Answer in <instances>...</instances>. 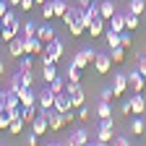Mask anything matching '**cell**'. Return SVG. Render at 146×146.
I'll list each match as a JSON object with an SVG mask.
<instances>
[{
  "label": "cell",
  "instance_id": "1",
  "mask_svg": "<svg viewBox=\"0 0 146 146\" xmlns=\"http://www.w3.org/2000/svg\"><path fill=\"white\" fill-rule=\"evenodd\" d=\"M63 50H65V44L55 36L52 42H47L44 44V52H42V65H52V63H58L60 60V55H63Z\"/></svg>",
  "mask_w": 146,
  "mask_h": 146
},
{
  "label": "cell",
  "instance_id": "2",
  "mask_svg": "<svg viewBox=\"0 0 146 146\" xmlns=\"http://www.w3.org/2000/svg\"><path fill=\"white\" fill-rule=\"evenodd\" d=\"M94 55H97L94 50H78V52L70 58V63L76 65V68H81V70H84L86 65H91V63H94Z\"/></svg>",
  "mask_w": 146,
  "mask_h": 146
},
{
  "label": "cell",
  "instance_id": "3",
  "mask_svg": "<svg viewBox=\"0 0 146 146\" xmlns=\"http://www.w3.org/2000/svg\"><path fill=\"white\" fill-rule=\"evenodd\" d=\"M143 86H146V76L136 68V70H131L128 73V89L133 91V94H138V91H143Z\"/></svg>",
  "mask_w": 146,
  "mask_h": 146
},
{
  "label": "cell",
  "instance_id": "4",
  "mask_svg": "<svg viewBox=\"0 0 146 146\" xmlns=\"http://www.w3.org/2000/svg\"><path fill=\"white\" fill-rule=\"evenodd\" d=\"M21 29H24V24L18 21V16H16L11 24H5V26H3V31H0V39H3V42H11L13 36H18V31H21Z\"/></svg>",
  "mask_w": 146,
  "mask_h": 146
},
{
  "label": "cell",
  "instance_id": "5",
  "mask_svg": "<svg viewBox=\"0 0 146 146\" xmlns=\"http://www.w3.org/2000/svg\"><path fill=\"white\" fill-rule=\"evenodd\" d=\"M68 94H70V104H73V110H78L84 102H86V94H84V89L78 86V84H68Z\"/></svg>",
  "mask_w": 146,
  "mask_h": 146
},
{
  "label": "cell",
  "instance_id": "6",
  "mask_svg": "<svg viewBox=\"0 0 146 146\" xmlns=\"http://www.w3.org/2000/svg\"><path fill=\"white\" fill-rule=\"evenodd\" d=\"M55 97H58V94H55V91L47 86V89L42 91V94H36V107H39V110H52V104H55Z\"/></svg>",
  "mask_w": 146,
  "mask_h": 146
},
{
  "label": "cell",
  "instance_id": "7",
  "mask_svg": "<svg viewBox=\"0 0 146 146\" xmlns=\"http://www.w3.org/2000/svg\"><path fill=\"white\" fill-rule=\"evenodd\" d=\"M110 68H112V58L104 55V52H97V55H94V70H97V73H107Z\"/></svg>",
  "mask_w": 146,
  "mask_h": 146
},
{
  "label": "cell",
  "instance_id": "8",
  "mask_svg": "<svg viewBox=\"0 0 146 146\" xmlns=\"http://www.w3.org/2000/svg\"><path fill=\"white\" fill-rule=\"evenodd\" d=\"M8 50L13 58H21V55H26V39L24 36H13V39L8 42Z\"/></svg>",
  "mask_w": 146,
  "mask_h": 146
},
{
  "label": "cell",
  "instance_id": "9",
  "mask_svg": "<svg viewBox=\"0 0 146 146\" xmlns=\"http://www.w3.org/2000/svg\"><path fill=\"white\" fill-rule=\"evenodd\" d=\"M26 39V55H42L44 52V42L39 36H24Z\"/></svg>",
  "mask_w": 146,
  "mask_h": 146
},
{
  "label": "cell",
  "instance_id": "10",
  "mask_svg": "<svg viewBox=\"0 0 146 146\" xmlns=\"http://www.w3.org/2000/svg\"><path fill=\"white\" fill-rule=\"evenodd\" d=\"M128 89V76H123V73H117V76H112V91H115V99H120L125 94Z\"/></svg>",
  "mask_w": 146,
  "mask_h": 146
},
{
  "label": "cell",
  "instance_id": "11",
  "mask_svg": "<svg viewBox=\"0 0 146 146\" xmlns=\"http://www.w3.org/2000/svg\"><path fill=\"white\" fill-rule=\"evenodd\" d=\"M18 99H21V107H34L36 104V94L31 91V86H24L18 91Z\"/></svg>",
  "mask_w": 146,
  "mask_h": 146
},
{
  "label": "cell",
  "instance_id": "12",
  "mask_svg": "<svg viewBox=\"0 0 146 146\" xmlns=\"http://www.w3.org/2000/svg\"><path fill=\"white\" fill-rule=\"evenodd\" d=\"M68 143H70V146H84V143H89V133L84 131V128H76V131H70Z\"/></svg>",
  "mask_w": 146,
  "mask_h": 146
},
{
  "label": "cell",
  "instance_id": "13",
  "mask_svg": "<svg viewBox=\"0 0 146 146\" xmlns=\"http://www.w3.org/2000/svg\"><path fill=\"white\" fill-rule=\"evenodd\" d=\"M112 131H115V128H97V146H107V143H112Z\"/></svg>",
  "mask_w": 146,
  "mask_h": 146
},
{
  "label": "cell",
  "instance_id": "14",
  "mask_svg": "<svg viewBox=\"0 0 146 146\" xmlns=\"http://www.w3.org/2000/svg\"><path fill=\"white\" fill-rule=\"evenodd\" d=\"M117 13V8H115V3H112V0H102V3H99V16L104 18V21H110V18H112Z\"/></svg>",
  "mask_w": 146,
  "mask_h": 146
},
{
  "label": "cell",
  "instance_id": "15",
  "mask_svg": "<svg viewBox=\"0 0 146 146\" xmlns=\"http://www.w3.org/2000/svg\"><path fill=\"white\" fill-rule=\"evenodd\" d=\"M131 107H133V115H143V112H146V99L141 97V91H138V94H133Z\"/></svg>",
  "mask_w": 146,
  "mask_h": 146
},
{
  "label": "cell",
  "instance_id": "16",
  "mask_svg": "<svg viewBox=\"0 0 146 146\" xmlns=\"http://www.w3.org/2000/svg\"><path fill=\"white\" fill-rule=\"evenodd\" d=\"M81 11L84 8H78V5H68V11H65V16H63V21H65V26H70L76 18L81 16Z\"/></svg>",
  "mask_w": 146,
  "mask_h": 146
},
{
  "label": "cell",
  "instance_id": "17",
  "mask_svg": "<svg viewBox=\"0 0 146 146\" xmlns=\"http://www.w3.org/2000/svg\"><path fill=\"white\" fill-rule=\"evenodd\" d=\"M89 31H91V36H102L107 29H104V18L102 16H97L94 21H91V26H89Z\"/></svg>",
  "mask_w": 146,
  "mask_h": 146
},
{
  "label": "cell",
  "instance_id": "18",
  "mask_svg": "<svg viewBox=\"0 0 146 146\" xmlns=\"http://www.w3.org/2000/svg\"><path fill=\"white\" fill-rule=\"evenodd\" d=\"M36 36H39V39L47 44V42L55 39V29H52V26H36Z\"/></svg>",
  "mask_w": 146,
  "mask_h": 146
},
{
  "label": "cell",
  "instance_id": "19",
  "mask_svg": "<svg viewBox=\"0 0 146 146\" xmlns=\"http://www.w3.org/2000/svg\"><path fill=\"white\" fill-rule=\"evenodd\" d=\"M104 39H107L110 50H115V47H120V31H115V29H107V31H104Z\"/></svg>",
  "mask_w": 146,
  "mask_h": 146
},
{
  "label": "cell",
  "instance_id": "20",
  "mask_svg": "<svg viewBox=\"0 0 146 146\" xmlns=\"http://www.w3.org/2000/svg\"><path fill=\"white\" fill-rule=\"evenodd\" d=\"M97 117L102 120V117H112V107H110V102H104V99H99V104H97Z\"/></svg>",
  "mask_w": 146,
  "mask_h": 146
},
{
  "label": "cell",
  "instance_id": "21",
  "mask_svg": "<svg viewBox=\"0 0 146 146\" xmlns=\"http://www.w3.org/2000/svg\"><path fill=\"white\" fill-rule=\"evenodd\" d=\"M110 29H115V31H125V16L123 13H115L112 18H110Z\"/></svg>",
  "mask_w": 146,
  "mask_h": 146
},
{
  "label": "cell",
  "instance_id": "22",
  "mask_svg": "<svg viewBox=\"0 0 146 146\" xmlns=\"http://www.w3.org/2000/svg\"><path fill=\"white\" fill-rule=\"evenodd\" d=\"M36 115H39V107H36V104H34V107H21V117H24L26 125H31V120H34Z\"/></svg>",
  "mask_w": 146,
  "mask_h": 146
},
{
  "label": "cell",
  "instance_id": "23",
  "mask_svg": "<svg viewBox=\"0 0 146 146\" xmlns=\"http://www.w3.org/2000/svg\"><path fill=\"white\" fill-rule=\"evenodd\" d=\"M146 131V123L141 120V115H133V120H131V133L133 136H141Z\"/></svg>",
  "mask_w": 146,
  "mask_h": 146
},
{
  "label": "cell",
  "instance_id": "24",
  "mask_svg": "<svg viewBox=\"0 0 146 146\" xmlns=\"http://www.w3.org/2000/svg\"><path fill=\"white\" fill-rule=\"evenodd\" d=\"M42 78L50 84L52 78H58V63H52V65H42Z\"/></svg>",
  "mask_w": 146,
  "mask_h": 146
},
{
  "label": "cell",
  "instance_id": "25",
  "mask_svg": "<svg viewBox=\"0 0 146 146\" xmlns=\"http://www.w3.org/2000/svg\"><path fill=\"white\" fill-rule=\"evenodd\" d=\"M138 24H141V21H138V16L128 11V13H125V31H136Z\"/></svg>",
  "mask_w": 146,
  "mask_h": 146
},
{
  "label": "cell",
  "instance_id": "26",
  "mask_svg": "<svg viewBox=\"0 0 146 146\" xmlns=\"http://www.w3.org/2000/svg\"><path fill=\"white\" fill-rule=\"evenodd\" d=\"M24 125H26V123H24V117H13V120H11V125H8V133H11V136H18V133L24 131Z\"/></svg>",
  "mask_w": 146,
  "mask_h": 146
},
{
  "label": "cell",
  "instance_id": "27",
  "mask_svg": "<svg viewBox=\"0 0 146 146\" xmlns=\"http://www.w3.org/2000/svg\"><path fill=\"white\" fill-rule=\"evenodd\" d=\"M24 89V81H21V73H16V76H11L8 81V91H13V94H18V91Z\"/></svg>",
  "mask_w": 146,
  "mask_h": 146
},
{
  "label": "cell",
  "instance_id": "28",
  "mask_svg": "<svg viewBox=\"0 0 146 146\" xmlns=\"http://www.w3.org/2000/svg\"><path fill=\"white\" fill-rule=\"evenodd\" d=\"M47 86H50V89H52V91H55V94H63V91H65V89H68V81H63V78H60V76H58V78H52V81H50V84H47Z\"/></svg>",
  "mask_w": 146,
  "mask_h": 146
},
{
  "label": "cell",
  "instance_id": "29",
  "mask_svg": "<svg viewBox=\"0 0 146 146\" xmlns=\"http://www.w3.org/2000/svg\"><path fill=\"white\" fill-rule=\"evenodd\" d=\"M128 11L141 16V13H146V3H143V0H131V3H128Z\"/></svg>",
  "mask_w": 146,
  "mask_h": 146
},
{
  "label": "cell",
  "instance_id": "30",
  "mask_svg": "<svg viewBox=\"0 0 146 146\" xmlns=\"http://www.w3.org/2000/svg\"><path fill=\"white\" fill-rule=\"evenodd\" d=\"M81 81V68H76V65H68V84H78Z\"/></svg>",
  "mask_w": 146,
  "mask_h": 146
},
{
  "label": "cell",
  "instance_id": "31",
  "mask_svg": "<svg viewBox=\"0 0 146 146\" xmlns=\"http://www.w3.org/2000/svg\"><path fill=\"white\" fill-rule=\"evenodd\" d=\"M110 58H112V63H115V65L125 63V47H115V50H112V55H110Z\"/></svg>",
  "mask_w": 146,
  "mask_h": 146
},
{
  "label": "cell",
  "instance_id": "32",
  "mask_svg": "<svg viewBox=\"0 0 146 146\" xmlns=\"http://www.w3.org/2000/svg\"><path fill=\"white\" fill-rule=\"evenodd\" d=\"M52 8H55V16H65V11H68V3L65 0H52Z\"/></svg>",
  "mask_w": 146,
  "mask_h": 146
},
{
  "label": "cell",
  "instance_id": "33",
  "mask_svg": "<svg viewBox=\"0 0 146 146\" xmlns=\"http://www.w3.org/2000/svg\"><path fill=\"white\" fill-rule=\"evenodd\" d=\"M42 18H44V21L55 18V8H52V0H47V3L42 5Z\"/></svg>",
  "mask_w": 146,
  "mask_h": 146
},
{
  "label": "cell",
  "instance_id": "34",
  "mask_svg": "<svg viewBox=\"0 0 146 146\" xmlns=\"http://www.w3.org/2000/svg\"><path fill=\"white\" fill-rule=\"evenodd\" d=\"M68 29H70V34H73V36H81V34L86 31V26H84V24L78 21V18H76V21H73V24H70Z\"/></svg>",
  "mask_w": 146,
  "mask_h": 146
},
{
  "label": "cell",
  "instance_id": "35",
  "mask_svg": "<svg viewBox=\"0 0 146 146\" xmlns=\"http://www.w3.org/2000/svg\"><path fill=\"white\" fill-rule=\"evenodd\" d=\"M31 68H34V60L29 58V55H26V58L21 55V60H18V70H31Z\"/></svg>",
  "mask_w": 146,
  "mask_h": 146
},
{
  "label": "cell",
  "instance_id": "36",
  "mask_svg": "<svg viewBox=\"0 0 146 146\" xmlns=\"http://www.w3.org/2000/svg\"><path fill=\"white\" fill-rule=\"evenodd\" d=\"M21 31H24V36H36V24L34 21H26Z\"/></svg>",
  "mask_w": 146,
  "mask_h": 146
},
{
  "label": "cell",
  "instance_id": "37",
  "mask_svg": "<svg viewBox=\"0 0 146 146\" xmlns=\"http://www.w3.org/2000/svg\"><path fill=\"white\" fill-rule=\"evenodd\" d=\"M131 44H133V36H131V31H123V34H120V47H125V50H128Z\"/></svg>",
  "mask_w": 146,
  "mask_h": 146
},
{
  "label": "cell",
  "instance_id": "38",
  "mask_svg": "<svg viewBox=\"0 0 146 146\" xmlns=\"http://www.w3.org/2000/svg\"><path fill=\"white\" fill-rule=\"evenodd\" d=\"M89 115H91V110H89L86 104H81V107H78V112H76V117H78L81 123H84V120H89Z\"/></svg>",
  "mask_w": 146,
  "mask_h": 146
},
{
  "label": "cell",
  "instance_id": "39",
  "mask_svg": "<svg viewBox=\"0 0 146 146\" xmlns=\"http://www.w3.org/2000/svg\"><path fill=\"white\" fill-rule=\"evenodd\" d=\"M18 73H21V81H24V86H31V84H34L31 70H18Z\"/></svg>",
  "mask_w": 146,
  "mask_h": 146
},
{
  "label": "cell",
  "instance_id": "40",
  "mask_svg": "<svg viewBox=\"0 0 146 146\" xmlns=\"http://www.w3.org/2000/svg\"><path fill=\"white\" fill-rule=\"evenodd\" d=\"M8 125H11V115H8V110L3 115H0V131H8Z\"/></svg>",
  "mask_w": 146,
  "mask_h": 146
},
{
  "label": "cell",
  "instance_id": "41",
  "mask_svg": "<svg viewBox=\"0 0 146 146\" xmlns=\"http://www.w3.org/2000/svg\"><path fill=\"white\" fill-rule=\"evenodd\" d=\"M84 11H86L91 18H97V16H99V3H94V0H91V5H89V8H84Z\"/></svg>",
  "mask_w": 146,
  "mask_h": 146
},
{
  "label": "cell",
  "instance_id": "42",
  "mask_svg": "<svg viewBox=\"0 0 146 146\" xmlns=\"http://www.w3.org/2000/svg\"><path fill=\"white\" fill-rule=\"evenodd\" d=\"M78 21H81V24H84V26L89 29V26H91V21H94V18H91V16L86 13V11H81V16H78Z\"/></svg>",
  "mask_w": 146,
  "mask_h": 146
},
{
  "label": "cell",
  "instance_id": "43",
  "mask_svg": "<svg viewBox=\"0 0 146 146\" xmlns=\"http://www.w3.org/2000/svg\"><path fill=\"white\" fill-rule=\"evenodd\" d=\"M120 112H123V115H133V107H131V99H125V102L120 104Z\"/></svg>",
  "mask_w": 146,
  "mask_h": 146
},
{
  "label": "cell",
  "instance_id": "44",
  "mask_svg": "<svg viewBox=\"0 0 146 146\" xmlns=\"http://www.w3.org/2000/svg\"><path fill=\"white\" fill-rule=\"evenodd\" d=\"M112 97H115V91H112V86H110V89H102V94H99V99H104V102H110Z\"/></svg>",
  "mask_w": 146,
  "mask_h": 146
},
{
  "label": "cell",
  "instance_id": "45",
  "mask_svg": "<svg viewBox=\"0 0 146 146\" xmlns=\"http://www.w3.org/2000/svg\"><path fill=\"white\" fill-rule=\"evenodd\" d=\"M112 143H115V146H131V141H128L125 136H115V138H112Z\"/></svg>",
  "mask_w": 146,
  "mask_h": 146
},
{
  "label": "cell",
  "instance_id": "46",
  "mask_svg": "<svg viewBox=\"0 0 146 146\" xmlns=\"http://www.w3.org/2000/svg\"><path fill=\"white\" fill-rule=\"evenodd\" d=\"M34 5H36L34 0H21V11H26V13H29V11L34 8Z\"/></svg>",
  "mask_w": 146,
  "mask_h": 146
},
{
  "label": "cell",
  "instance_id": "47",
  "mask_svg": "<svg viewBox=\"0 0 146 146\" xmlns=\"http://www.w3.org/2000/svg\"><path fill=\"white\" fill-rule=\"evenodd\" d=\"M11 11V5H8V0H0V16H5Z\"/></svg>",
  "mask_w": 146,
  "mask_h": 146
},
{
  "label": "cell",
  "instance_id": "48",
  "mask_svg": "<svg viewBox=\"0 0 146 146\" xmlns=\"http://www.w3.org/2000/svg\"><path fill=\"white\" fill-rule=\"evenodd\" d=\"M141 73H143V76H146V58H138V65H136Z\"/></svg>",
  "mask_w": 146,
  "mask_h": 146
},
{
  "label": "cell",
  "instance_id": "49",
  "mask_svg": "<svg viewBox=\"0 0 146 146\" xmlns=\"http://www.w3.org/2000/svg\"><path fill=\"white\" fill-rule=\"evenodd\" d=\"M5 112V91H0V115Z\"/></svg>",
  "mask_w": 146,
  "mask_h": 146
},
{
  "label": "cell",
  "instance_id": "50",
  "mask_svg": "<svg viewBox=\"0 0 146 146\" xmlns=\"http://www.w3.org/2000/svg\"><path fill=\"white\" fill-rule=\"evenodd\" d=\"M91 5V0H78V8H89Z\"/></svg>",
  "mask_w": 146,
  "mask_h": 146
},
{
  "label": "cell",
  "instance_id": "51",
  "mask_svg": "<svg viewBox=\"0 0 146 146\" xmlns=\"http://www.w3.org/2000/svg\"><path fill=\"white\" fill-rule=\"evenodd\" d=\"M8 5H11V8H16V5H21V0H8Z\"/></svg>",
  "mask_w": 146,
  "mask_h": 146
},
{
  "label": "cell",
  "instance_id": "52",
  "mask_svg": "<svg viewBox=\"0 0 146 146\" xmlns=\"http://www.w3.org/2000/svg\"><path fill=\"white\" fill-rule=\"evenodd\" d=\"M34 3H36V5H44V3H47V0H34Z\"/></svg>",
  "mask_w": 146,
  "mask_h": 146
},
{
  "label": "cell",
  "instance_id": "53",
  "mask_svg": "<svg viewBox=\"0 0 146 146\" xmlns=\"http://www.w3.org/2000/svg\"><path fill=\"white\" fill-rule=\"evenodd\" d=\"M3 73H5V65H3V63H0V76H3Z\"/></svg>",
  "mask_w": 146,
  "mask_h": 146
},
{
  "label": "cell",
  "instance_id": "54",
  "mask_svg": "<svg viewBox=\"0 0 146 146\" xmlns=\"http://www.w3.org/2000/svg\"><path fill=\"white\" fill-rule=\"evenodd\" d=\"M0 31H3V24H0Z\"/></svg>",
  "mask_w": 146,
  "mask_h": 146
}]
</instances>
